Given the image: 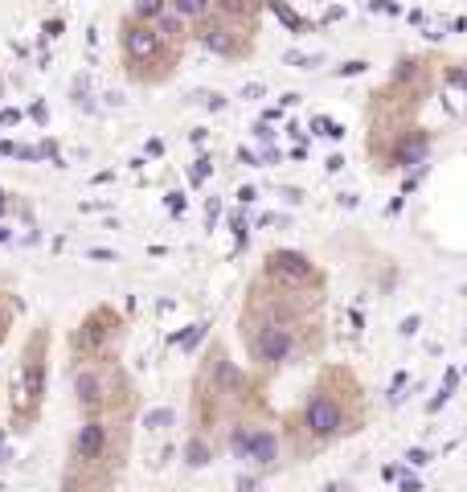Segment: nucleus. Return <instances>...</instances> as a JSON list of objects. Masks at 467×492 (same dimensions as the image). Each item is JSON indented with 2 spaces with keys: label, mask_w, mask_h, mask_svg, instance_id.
I'll use <instances>...</instances> for the list:
<instances>
[{
  "label": "nucleus",
  "mask_w": 467,
  "mask_h": 492,
  "mask_svg": "<svg viewBox=\"0 0 467 492\" xmlns=\"http://www.w3.org/2000/svg\"><path fill=\"white\" fill-rule=\"evenodd\" d=\"M369 427H373V394L357 373V365L324 361L315 365L300 402L275 418L279 455L291 464H308L365 435Z\"/></svg>",
  "instance_id": "obj_2"
},
{
  "label": "nucleus",
  "mask_w": 467,
  "mask_h": 492,
  "mask_svg": "<svg viewBox=\"0 0 467 492\" xmlns=\"http://www.w3.org/2000/svg\"><path fill=\"white\" fill-rule=\"evenodd\" d=\"M267 0H214L209 12L189 25V37L226 62H250L262 41Z\"/></svg>",
  "instance_id": "obj_5"
},
{
  "label": "nucleus",
  "mask_w": 467,
  "mask_h": 492,
  "mask_svg": "<svg viewBox=\"0 0 467 492\" xmlns=\"http://www.w3.org/2000/svg\"><path fill=\"white\" fill-rule=\"evenodd\" d=\"M0 492H4V489H0Z\"/></svg>",
  "instance_id": "obj_12"
},
{
  "label": "nucleus",
  "mask_w": 467,
  "mask_h": 492,
  "mask_svg": "<svg viewBox=\"0 0 467 492\" xmlns=\"http://www.w3.org/2000/svg\"><path fill=\"white\" fill-rule=\"evenodd\" d=\"M246 369L262 382L328 353V271L295 246H271L238 308Z\"/></svg>",
  "instance_id": "obj_1"
},
{
  "label": "nucleus",
  "mask_w": 467,
  "mask_h": 492,
  "mask_svg": "<svg viewBox=\"0 0 467 492\" xmlns=\"http://www.w3.org/2000/svg\"><path fill=\"white\" fill-rule=\"evenodd\" d=\"M189 41V25L172 8L156 21H140L127 12L119 21V66L136 86H164L176 79Z\"/></svg>",
  "instance_id": "obj_4"
},
{
  "label": "nucleus",
  "mask_w": 467,
  "mask_h": 492,
  "mask_svg": "<svg viewBox=\"0 0 467 492\" xmlns=\"http://www.w3.org/2000/svg\"><path fill=\"white\" fill-rule=\"evenodd\" d=\"M209 4H214V0H168V8H172L185 25H197V21L209 12Z\"/></svg>",
  "instance_id": "obj_8"
},
{
  "label": "nucleus",
  "mask_w": 467,
  "mask_h": 492,
  "mask_svg": "<svg viewBox=\"0 0 467 492\" xmlns=\"http://www.w3.org/2000/svg\"><path fill=\"white\" fill-rule=\"evenodd\" d=\"M127 332V320L123 312H115L111 304H98L90 308L78 328L70 332V361L82 365V361H107V357H119V340Z\"/></svg>",
  "instance_id": "obj_6"
},
{
  "label": "nucleus",
  "mask_w": 467,
  "mask_h": 492,
  "mask_svg": "<svg viewBox=\"0 0 467 492\" xmlns=\"http://www.w3.org/2000/svg\"><path fill=\"white\" fill-rule=\"evenodd\" d=\"M439 58L414 54L402 58L397 70L389 74L365 103V161L369 172L393 176L406 172L430 152V127L422 123V111L439 86Z\"/></svg>",
  "instance_id": "obj_3"
},
{
  "label": "nucleus",
  "mask_w": 467,
  "mask_h": 492,
  "mask_svg": "<svg viewBox=\"0 0 467 492\" xmlns=\"http://www.w3.org/2000/svg\"><path fill=\"white\" fill-rule=\"evenodd\" d=\"M45 369H50V336L45 328H37L25 345V361L17 369V394H12V414L21 427L37 422L41 402H45Z\"/></svg>",
  "instance_id": "obj_7"
},
{
  "label": "nucleus",
  "mask_w": 467,
  "mask_h": 492,
  "mask_svg": "<svg viewBox=\"0 0 467 492\" xmlns=\"http://www.w3.org/2000/svg\"><path fill=\"white\" fill-rule=\"evenodd\" d=\"M0 336H4V328H0Z\"/></svg>",
  "instance_id": "obj_11"
},
{
  "label": "nucleus",
  "mask_w": 467,
  "mask_h": 492,
  "mask_svg": "<svg viewBox=\"0 0 467 492\" xmlns=\"http://www.w3.org/2000/svg\"><path fill=\"white\" fill-rule=\"evenodd\" d=\"M164 12H168V0H136V8H132V17H140V21H156Z\"/></svg>",
  "instance_id": "obj_9"
},
{
  "label": "nucleus",
  "mask_w": 467,
  "mask_h": 492,
  "mask_svg": "<svg viewBox=\"0 0 467 492\" xmlns=\"http://www.w3.org/2000/svg\"><path fill=\"white\" fill-rule=\"evenodd\" d=\"M0 209H4V193H0Z\"/></svg>",
  "instance_id": "obj_10"
}]
</instances>
